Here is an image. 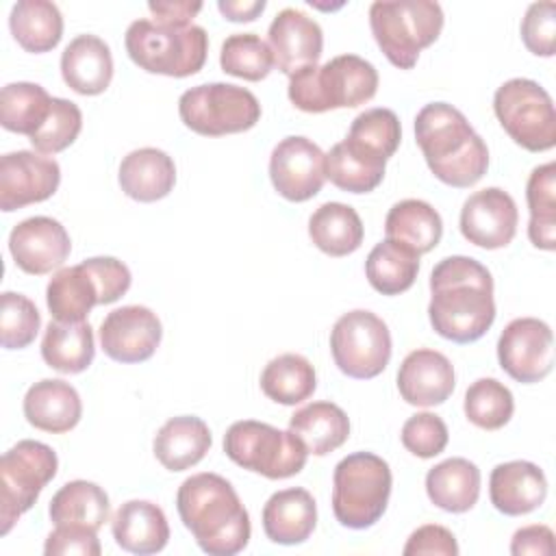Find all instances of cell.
<instances>
[{
    "label": "cell",
    "mask_w": 556,
    "mask_h": 556,
    "mask_svg": "<svg viewBox=\"0 0 556 556\" xmlns=\"http://www.w3.org/2000/svg\"><path fill=\"white\" fill-rule=\"evenodd\" d=\"M428 317L437 334L454 343H473L495 321L493 276L471 256H445L430 274Z\"/></svg>",
    "instance_id": "6da1fadb"
},
{
    "label": "cell",
    "mask_w": 556,
    "mask_h": 556,
    "mask_svg": "<svg viewBox=\"0 0 556 556\" xmlns=\"http://www.w3.org/2000/svg\"><path fill=\"white\" fill-rule=\"evenodd\" d=\"M182 526L211 556L239 554L252 534L250 515L232 484L217 473H195L176 493Z\"/></svg>",
    "instance_id": "7a4b0ae2"
},
{
    "label": "cell",
    "mask_w": 556,
    "mask_h": 556,
    "mask_svg": "<svg viewBox=\"0 0 556 556\" xmlns=\"http://www.w3.org/2000/svg\"><path fill=\"white\" fill-rule=\"evenodd\" d=\"M415 139L434 178L450 187H471L489 169L484 139L447 102H430L417 113Z\"/></svg>",
    "instance_id": "3957f363"
},
{
    "label": "cell",
    "mask_w": 556,
    "mask_h": 556,
    "mask_svg": "<svg viewBox=\"0 0 556 556\" xmlns=\"http://www.w3.org/2000/svg\"><path fill=\"white\" fill-rule=\"evenodd\" d=\"M378 91L376 67L356 54H341L324 65H308L289 76V100L304 113L354 109Z\"/></svg>",
    "instance_id": "277c9868"
},
{
    "label": "cell",
    "mask_w": 556,
    "mask_h": 556,
    "mask_svg": "<svg viewBox=\"0 0 556 556\" xmlns=\"http://www.w3.org/2000/svg\"><path fill=\"white\" fill-rule=\"evenodd\" d=\"M130 269L113 256H93L59 269L46 287V304L56 321H85L96 304H111L130 289Z\"/></svg>",
    "instance_id": "5b68a950"
},
{
    "label": "cell",
    "mask_w": 556,
    "mask_h": 556,
    "mask_svg": "<svg viewBox=\"0 0 556 556\" xmlns=\"http://www.w3.org/2000/svg\"><path fill=\"white\" fill-rule=\"evenodd\" d=\"M126 52L135 65L150 74L185 78L206 63L208 35L202 26H165L154 20H135L126 28Z\"/></svg>",
    "instance_id": "8992f818"
},
{
    "label": "cell",
    "mask_w": 556,
    "mask_h": 556,
    "mask_svg": "<svg viewBox=\"0 0 556 556\" xmlns=\"http://www.w3.org/2000/svg\"><path fill=\"white\" fill-rule=\"evenodd\" d=\"M369 26L391 65L413 70L419 52L432 46L443 28V9L432 0H376Z\"/></svg>",
    "instance_id": "52a82bcc"
},
{
    "label": "cell",
    "mask_w": 556,
    "mask_h": 556,
    "mask_svg": "<svg viewBox=\"0 0 556 556\" xmlns=\"http://www.w3.org/2000/svg\"><path fill=\"white\" fill-rule=\"evenodd\" d=\"M393 476L389 463L371 452L341 458L332 473V513L352 530L371 528L387 510Z\"/></svg>",
    "instance_id": "ba28073f"
},
{
    "label": "cell",
    "mask_w": 556,
    "mask_h": 556,
    "mask_svg": "<svg viewBox=\"0 0 556 556\" xmlns=\"http://www.w3.org/2000/svg\"><path fill=\"white\" fill-rule=\"evenodd\" d=\"M224 452L239 467L269 480L300 473L308 450L291 430H278L265 421H235L224 434Z\"/></svg>",
    "instance_id": "9c48e42d"
},
{
    "label": "cell",
    "mask_w": 556,
    "mask_h": 556,
    "mask_svg": "<svg viewBox=\"0 0 556 556\" xmlns=\"http://www.w3.org/2000/svg\"><path fill=\"white\" fill-rule=\"evenodd\" d=\"M178 115L189 130L204 137H222L254 128L261 119V104L245 87L206 83L180 96Z\"/></svg>",
    "instance_id": "30bf717a"
},
{
    "label": "cell",
    "mask_w": 556,
    "mask_h": 556,
    "mask_svg": "<svg viewBox=\"0 0 556 556\" xmlns=\"http://www.w3.org/2000/svg\"><path fill=\"white\" fill-rule=\"evenodd\" d=\"M493 111L508 137L528 152L556 146V113L552 96L530 78H510L497 87Z\"/></svg>",
    "instance_id": "8fae6325"
},
{
    "label": "cell",
    "mask_w": 556,
    "mask_h": 556,
    "mask_svg": "<svg viewBox=\"0 0 556 556\" xmlns=\"http://www.w3.org/2000/svg\"><path fill=\"white\" fill-rule=\"evenodd\" d=\"M56 452L33 439L17 441L0 460V534L35 506L43 486L56 476Z\"/></svg>",
    "instance_id": "7c38bea8"
},
{
    "label": "cell",
    "mask_w": 556,
    "mask_h": 556,
    "mask_svg": "<svg viewBox=\"0 0 556 556\" xmlns=\"http://www.w3.org/2000/svg\"><path fill=\"white\" fill-rule=\"evenodd\" d=\"M334 365L350 378L369 380L384 371L391 358V332L371 311H350L341 315L330 332Z\"/></svg>",
    "instance_id": "4fadbf2b"
},
{
    "label": "cell",
    "mask_w": 556,
    "mask_h": 556,
    "mask_svg": "<svg viewBox=\"0 0 556 556\" xmlns=\"http://www.w3.org/2000/svg\"><path fill=\"white\" fill-rule=\"evenodd\" d=\"M497 361L517 382L543 380L554 367L552 328L536 317L513 319L497 339Z\"/></svg>",
    "instance_id": "5bb4252c"
},
{
    "label": "cell",
    "mask_w": 556,
    "mask_h": 556,
    "mask_svg": "<svg viewBox=\"0 0 556 556\" xmlns=\"http://www.w3.org/2000/svg\"><path fill=\"white\" fill-rule=\"evenodd\" d=\"M269 178L285 200L306 202L326 182V154L308 137H285L271 150Z\"/></svg>",
    "instance_id": "9a60e30c"
},
{
    "label": "cell",
    "mask_w": 556,
    "mask_h": 556,
    "mask_svg": "<svg viewBox=\"0 0 556 556\" xmlns=\"http://www.w3.org/2000/svg\"><path fill=\"white\" fill-rule=\"evenodd\" d=\"M61 182L54 159L33 150L9 152L0 159V208L4 213L52 198Z\"/></svg>",
    "instance_id": "2e32d148"
},
{
    "label": "cell",
    "mask_w": 556,
    "mask_h": 556,
    "mask_svg": "<svg viewBox=\"0 0 556 556\" xmlns=\"http://www.w3.org/2000/svg\"><path fill=\"white\" fill-rule=\"evenodd\" d=\"M163 337L161 319L148 306L130 304L111 311L100 326V345L117 363L148 361Z\"/></svg>",
    "instance_id": "e0dca14e"
},
{
    "label": "cell",
    "mask_w": 556,
    "mask_h": 556,
    "mask_svg": "<svg viewBox=\"0 0 556 556\" xmlns=\"http://www.w3.org/2000/svg\"><path fill=\"white\" fill-rule=\"evenodd\" d=\"M519 211L510 193L486 187L471 193L460 208L463 237L484 250L506 248L517 232Z\"/></svg>",
    "instance_id": "ac0fdd59"
},
{
    "label": "cell",
    "mask_w": 556,
    "mask_h": 556,
    "mask_svg": "<svg viewBox=\"0 0 556 556\" xmlns=\"http://www.w3.org/2000/svg\"><path fill=\"white\" fill-rule=\"evenodd\" d=\"M9 252L22 271L43 276L59 269L67 261L72 241L61 222L46 215H35L20 222L11 230Z\"/></svg>",
    "instance_id": "d6986e66"
},
{
    "label": "cell",
    "mask_w": 556,
    "mask_h": 556,
    "mask_svg": "<svg viewBox=\"0 0 556 556\" xmlns=\"http://www.w3.org/2000/svg\"><path fill=\"white\" fill-rule=\"evenodd\" d=\"M267 43L274 54V65L287 76L302 67L317 65L324 50L321 26L300 9H282L269 24Z\"/></svg>",
    "instance_id": "ffe728a7"
},
{
    "label": "cell",
    "mask_w": 556,
    "mask_h": 556,
    "mask_svg": "<svg viewBox=\"0 0 556 556\" xmlns=\"http://www.w3.org/2000/svg\"><path fill=\"white\" fill-rule=\"evenodd\" d=\"M454 384V365L437 350H413L397 369L400 395L413 406L443 404L452 395Z\"/></svg>",
    "instance_id": "44dd1931"
},
{
    "label": "cell",
    "mask_w": 556,
    "mask_h": 556,
    "mask_svg": "<svg viewBox=\"0 0 556 556\" xmlns=\"http://www.w3.org/2000/svg\"><path fill=\"white\" fill-rule=\"evenodd\" d=\"M491 504L508 515L519 517L536 510L547 497V478L530 460L500 463L489 478Z\"/></svg>",
    "instance_id": "7402d4cb"
},
{
    "label": "cell",
    "mask_w": 556,
    "mask_h": 556,
    "mask_svg": "<svg viewBox=\"0 0 556 556\" xmlns=\"http://www.w3.org/2000/svg\"><path fill=\"white\" fill-rule=\"evenodd\" d=\"M83 415L78 391L59 378L35 382L24 395V417L30 426L43 432L63 434L76 428Z\"/></svg>",
    "instance_id": "603a6c76"
},
{
    "label": "cell",
    "mask_w": 556,
    "mask_h": 556,
    "mask_svg": "<svg viewBox=\"0 0 556 556\" xmlns=\"http://www.w3.org/2000/svg\"><path fill=\"white\" fill-rule=\"evenodd\" d=\"M61 76L80 96L106 91L113 78L111 48L96 35L74 37L61 54Z\"/></svg>",
    "instance_id": "cb8c5ba5"
},
{
    "label": "cell",
    "mask_w": 556,
    "mask_h": 556,
    "mask_svg": "<svg viewBox=\"0 0 556 556\" xmlns=\"http://www.w3.org/2000/svg\"><path fill=\"white\" fill-rule=\"evenodd\" d=\"M317 523V504L306 489L276 491L263 506V530L271 543H304Z\"/></svg>",
    "instance_id": "d4e9b609"
},
{
    "label": "cell",
    "mask_w": 556,
    "mask_h": 556,
    "mask_svg": "<svg viewBox=\"0 0 556 556\" xmlns=\"http://www.w3.org/2000/svg\"><path fill=\"white\" fill-rule=\"evenodd\" d=\"M111 532L122 549L141 556L161 552L169 541L165 513L148 500L124 502L111 519Z\"/></svg>",
    "instance_id": "484cf974"
},
{
    "label": "cell",
    "mask_w": 556,
    "mask_h": 556,
    "mask_svg": "<svg viewBox=\"0 0 556 556\" xmlns=\"http://www.w3.org/2000/svg\"><path fill=\"white\" fill-rule=\"evenodd\" d=\"M122 191L137 202H156L169 195L176 185L174 159L159 148L128 152L117 174Z\"/></svg>",
    "instance_id": "4316f807"
},
{
    "label": "cell",
    "mask_w": 556,
    "mask_h": 556,
    "mask_svg": "<svg viewBox=\"0 0 556 556\" xmlns=\"http://www.w3.org/2000/svg\"><path fill=\"white\" fill-rule=\"evenodd\" d=\"M208 426L193 415H180L167 419L152 443L156 460L169 471H185L198 465L211 450Z\"/></svg>",
    "instance_id": "83f0119b"
},
{
    "label": "cell",
    "mask_w": 556,
    "mask_h": 556,
    "mask_svg": "<svg viewBox=\"0 0 556 556\" xmlns=\"http://www.w3.org/2000/svg\"><path fill=\"white\" fill-rule=\"evenodd\" d=\"M426 493L441 510L467 513L480 497V469L467 458H447L426 473Z\"/></svg>",
    "instance_id": "f1b7e54d"
},
{
    "label": "cell",
    "mask_w": 556,
    "mask_h": 556,
    "mask_svg": "<svg viewBox=\"0 0 556 556\" xmlns=\"http://www.w3.org/2000/svg\"><path fill=\"white\" fill-rule=\"evenodd\" d=\"M384 232L387 239H393L421 256L439 245L443 219L432 204L417 198H406L389 208Z\"/></svg>",
    "instance_id": "f546056e"
},
{
    "label": "cell",
    "mask_w": 556,
    "mask_h": 556,
    "mask_svg": "<svg viewBox=\"0 0 556 556\" xmlns=\"http://www.w3.org/2000/svg\"><path fill=\"white\" fill-rule=\"evenodd\" d=\"M289 430L304 443L308 454L326 456L348 441L350 419L332 402H313L291 415Z\"/></svg>",
    "instance_id": "4dcf8cb0"
},
{
    "label": "cell",
    "mask_w": 556,
    "mask_h": 556,
    "mask_svg": "<svg viewBox=\"0 0 556 556\" xmlns=\"http://www.w3.org/2000/svg\"><path fill=\"white\" fill-rule=\"evenodd\" d=\"M109 513L111 504L106 491L89 480L65 482L48 506L54 526H83L96 532L109 521Z\"/></svg>",
    "instance_id": "1f68e13d"
},
{
    "label": "cell",
    "mask_w": 556,
    "mask_h": 556,
    "mask_svg": "<svg viewBox=\"0 0 556 556\" xmlns=\"http://www.w3.org/2000/svg\"><path fill=\"white\" fill-rule=\"evenodd\" d=\"M96 356L93 330L87 321H50L41 339V358L61 374L85 371Z\"/></svg>",
    "instance_id": "d6a6232c"
},
{
    "label": "cell",
    "mask_w": 556,
    "mask_h": 556,
    "mask_svg": "<svg viewBox=\"0 0 556 556\" xmlns=\"http://www.w3.org/2000/svg\"><path fill=\"white\" fill-rule=\"evenodd\" d=\"M13 39L33 54L50 52L63 37V15L50 0H20L9 15Z\"/></svg>",
    "instance_id": "836d02e7"
},
{
    "label": "cell",
    "mask_w": 556,
    "mask_h": 556,
    "mask_svg": "<svg viewBox=\"0 0 556 556\" xmlns=\"http://www.w3.org/2000/svg\"><path fill=\"white\" fill-rule=\"evenodd\" d=\"M363 222L358 213L343 202L321 204L308 219L311 241L328 256H348L363 243Z\"/></svg>",
    "instance_id": "e575fe53"
},
{
    "label": "cell",
    "mask_w": 556,
    "mask_h": 556,
    "mask_svg": "<svg viewBox=\"0 0 556 556\" xmlns=\"http://www.w3.org/2000/svg\"><path fill=\"white\" fill-rule=\"evenodd\" d=\"M417 271L419 254L393 239H384L374 245L365 261V276L382 295H400L408 291L417 278Z\"/></svg>",
    "instance_id": "d590c367"
},
{
    "label": "cell",
    "mask_w": 556,
    "mask_h": 556,
    "mask_svg": "<svg viewBox=\"0 0 556 556\" xmlns=\"http://www.w3.org/2000/svg\"><path fill=\"white\" fill-rule=\"evenodd\" d=\"M402 139L400 119L391 109H369L354 117L348 137L343 143L376 163L387 165V161L395 154Z\"/></svg>",
    "instance_id": "8d00e7d4"
},
{
    "label": "cell",
    "mask_w": 556,
    "mask_h": 556,
    "mask_svg": "<svg viewBox=\"0 0 556 556\" xmlns=\"http://www.w3.org/2000/svg\"><path fill=\"white\" fill-rule=\"evenodd\" d=\"M317 387L315 367L302 354H280L271 358L261 374L263 393L282 406H295L313 395Z\"/></svg>",
    "instance_id": "74e56055"
},
{
    "label": "cell",
    "mask_w": 556,
    "mask_h": 556,
    "mask_svg": "<svg viewBox=\"0 0 556 556\" xmlns=\"http://www.w3.org/2000/svg\"><path fill=\"white\" fill-rule=\"evenodd\" d=\"M556 163L539 165L528 176L526 200L530 208L528 237L539 250H556Z\"/></svg>",
    "instance_id": "f35d334b"
},
{
    "label": "cell",
    "mask_w": 556,
    "mask_h": 556,
    "mask_svg": "<svg viewBox=\"0 0 556 556\" xmlns=\"http://www.w3.org/2000/svg\"><path fill=\"white\" fill-rule=\"evenodd\" d=\"M52 109L50 93L37 83H9L0 91L2 128L33 137L48 119Z\"/></svg>",
    "instance_id": "ab89813d"
},
{
    "label": "cell",
    "mask_w": 556,
    "mask_h": 556,
    "mask_svg": "<svg viewBox=\"0 0 556 556\" xmlns=\"http://www.w3.org/2000/svg\"><path fill=\"white\" fill-rule=\"evenodd\" d=\"M465 415L467 419L482 430L504 428L513 413L515 400L506 384L495 378H478L465 391Z\"/></svg>",
    "instance_id": "60d3db41"
},
{
    "label": "cell",
    "mask_w": 556,
    "mask_h": 556,
    "mask_svg": "<svg viewBox=\"0 0 556 556\" xmlns=\"http://www.w3.org/2000/svg\"><path fill=\"white\" fill-rule=\"evenodd\" d=\"M219 65L230 76L256 83L271 72L274 54L256 33H235L222 43Z\"/></svg>",
    "instance_id": "b9f144b4"
},
{
    "label": "cell",
    "mask_w": 556,
    "mask_h": 556,
    "mask_svg": "<svg viewBox=\"0 0 556 556\" xmlns=\"http://www.w3.org/2000/svg\"><path fill=\"white\" fill-rule=\"evenodd\" d=\"M326 178L341 191L369 193L382 182L384 165L352 152L339 141L326 154Z\"/></svg>",
    "instance_id": "7bdbcfd3"
},
{
    "label": "cell",
    "mask_w": 556,
    "mask_h": 556,
    "mask_svg": "<svg viewBox=\"0 0 556 556\" xmlns=\"http://www.w3.org/2000/svg\"><path fill=\"white\" fill-rule=\"evenodd\" d=\"M41 315L33 300L22 293L4 291L0 298V341L7 350L30 345L39 332Z\"/></svg>",
    "instance_id": "ee69618b"
},
{
    "label": "cell",
    "mask_w": 556,
    "mask_h": 556,
    "mask_svg": "<svg viewBox=\"0 0 556 556\" xmlns=\"http://www.w3.org/2000/svg\"><path fill=\"white\" fill-rule=\"evenodd\" d=\"M83 128L80 109L65 98H52V109L41 128L28 137L33 148L41 154H56L70 148Z\"/></svg>",
    "instance_id": "f6af8a7d"
},
{
    "label": "cell",
    "mask_w": 556,
    "mask_h": 556,
    "mask_svg": "<svg viewBox=\"0 0 556 556\" xmlns=\"http://www.w3.org/2000/svg\"><path fill=\"white\" fill-rule=\"evenodd\" d=\"M400 439L410 454L419 458H432L445 450L450 432L439 415L417 413L404 421Z\"/></svg>",
    "instance_id": "bcb514c9"
},
{
    "label": "cell",
    "mask_w": 556,
    "mask_h": 556,
    "mask_svg": "<svg viewBox=\"0 0 556 556\" xmlns=\"http://www.w3.org/2000/svg\"><path fill=\"white\" fill-rule=\"evenodd\" d=\"M523 46L536 56H554L556 52V2H534L521 20Z\"/></svg>",
    "instance_id": "7dc6e473"
},
{
    "label": "cell",
    "mask_w": 556,
    "mask_h": 556,
    "mask_svg": "<svg viewBox=\"0 0 556 556\" xmlns=\"http://www.w3.org/2000/svg\"><path fill=\"white\" fill-rule=\"evenodd\" d=\"M46 556H100V541L98 532L83 528V526H56L43 545Z\"/></svg>",
    "instance_id": "c3c4849f"
},
{
    "label": "cell",
    "mask_w": 556,
    "mask_h": 556,
    "mask_svg": "<svg viewBox=\"0 0 556 556\" xmlns=\"http://www.w3.org/2000/svg\"><path fill=\"white\" fill-rule=\"evenodd\" d=\"M404 556H432V554H439V556H456L458 554V545H456V539L454 534L439 526V523H426L421 528H417L406 545H404Z\"/></svg>",
    "instance_id": "681fc988"
},
{
    "label": "cell",
    "mask_w": 556,
    "mask_h": 556,
    "mask_svg": "<svg viewBox=\"0 0 556 556\" xmlns=\"http://www.w3.org/2000/svg\"><path fill=\"white\" fill-rule=\"evenodd\" d=\"M510 554L515 556H552L554 554V532L547 526L532 523L519 528L510 541Z\"/></svg>",
    "instance_id": "f907efd6"
},
{
    "label": "cell",
    "mask_w": 556,
    "mask_h": 556,
    "mask_svg": "<svg viewBox=\"0 0 556 556\" xmlns=\"http://www.w3.org/2000/svg\"><path fill=\"white\" fill-rule=\"evenodd\" d=\"M148 9L156 24L165 26H191V20L200 13L202 2H185V0H156L148 2Z\"/></svg>",
    "instance_id": "816d5d0a"
},
{
    "label": "cell",
    "mask_w": 556,
    "mask_h": 556,
    "mask_svg": "<svg viewBox=\"0 0 556 556\" xmlns=\"http://www.w3.org/2000/svg\"><path fill=\"white\" fill-rule=\"evenodd\" d=\"M267 2L265 0H219L217 9L219 13L230 22H254L263 11Z\"/></svg>",
    "instance_id": "f5cc1de1"
}]
</instances>
